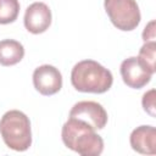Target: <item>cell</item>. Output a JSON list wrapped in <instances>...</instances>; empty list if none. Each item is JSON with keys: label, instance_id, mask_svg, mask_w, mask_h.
<instances>
[{"label": "cell", "instance_id": "obj_13", "mask_svg": "<svg viewBox=\"0 0 156 156\" xmlns=\"http://www.w3.org/2000/svg\"><path fill=\"white\" fill-rule=\"evenodd\" d=\"M141 104H143L144 110L151 117H155V89H150L143 95Z\"/></svg>", "mask_w": 156, "mask_h": 156}, {"label": "cell", "instance_id": "obj_6", "mask_svg": "<svg viewBox=\"0 0 156 156\" xmlns=\"http://www.w3.org/2000/svg\"><path fill=\"white\" fill-rule=\"evenodd\" d=\"M119 72L124 84L133 89H140L145 87L151 80L154 74L138 56H130L123 60Z\"/></svg>", "mask_w": 156, "mask_h": 156}, {"label": "cell", "instance_id": "obj_9", "mask_svg": "<svg viewBox=\"0 0 156 156\" xmlns=\"http://www.w3.org/2000/svg\"><path fill=\"white\" fill-rule=\"evenodd\" d=\"M130 146L143 155L156 154V129L152 126H139L130 133Z\"/></svg>", "mask_w": 156, "mask_h": 156}, {"label": "cell", "instance_id": "obj_8", "mask_svg": "<svg viewBox=\"0 0 156 156\" xmlns=\"http://www.w3.org/2000/svg\"><path fill=\"white\" fill-rule=\"evenodd\" d=\"M51 10L43 1L30 4L24 12L23 23L26 29L32 34L44 33L51 24Z\"/></svg>", "mask_w": 156, "mask_h": 156}, {"label": "cell", "instance_id": "obj_4", "mask_svg": "<svg viewBox=\"0 0 156 156\" xmlns=\"http://www.w3.org/2000/svg\"><path fill=\"white\" fill-rule=\"evenodd\" d=\"M105 11L112 24L124 32L135 29L141 20L135 0H104Z\"/></svg>", "mask_w": 156, "mask_h": 156}, {"label": "cell", "instance_id": "obj_11", "mask_svg": "<svg viewBox=\"0 0 156 156\" xmlns=\"http://www.w3.org/2000/svg\"><path fill=\"white\" fill-rule=\"evenodd\" d=\"M20 13L18 0H0V24H9L17 20Z\"/></svg>", "mask_w": 156, "mask_h": 156}, {"label": "cell", "instance_id": "obj_14", "mask_svg": "<svg viewBox=\"0 0 156 156\" xmlns=\"http://www.w3.org/2000/svg\"><path fill=\"white\" fill-rule=\"evenodd\" d=\"M143 40L144 41H154L155 40V21H150L143 32Z\"/></svg>", "mask_w": 156, "mask_h": 156}, {"label": "cell", "instance_id": "obj_5", "mask_svg": "<svg viewBox=\"0 0 156 156\" xmlns=\"http://www.w3.org/2000/svg\"><path fill=\"white\" fill-rule=\"evenodd\" d=\"M68 117L78 118L91 126L95 130L105 128L108 119L107 112L104 108V106L96 101H90V100L76 102L72 106Z\"/></svg>", "mask_w": 156, "mask_h": 156}, {"label": "cell", "instance_id": "obj_1", "mask_svg": "<svg viewBox=\"0 0 156 156\" xmlns=\"http://www.w3.org/2000/svg\"><path fill=\"white\" fill-rule=\"evenodd\" d=\"M61 138L66 147L82 156H98L104 151V140L88 123L68 117L62 126Z\"/></svg>", "mask_w": 156, "mask_h": 156}, {"label": "cell", "instance_id": "obj_2", "mask_svg": "<svg viewBox=\"0 0 156 156\" xmlns=\"http://www.w3.org/2000/svg\"><path fill=\"white\" fill-rule=\"evenodd\" d=\"M71 83L78 91L102 94L112 87L113 76L110 69L98 61L83 60L73 66L71 71Z\"/></svg>", "mask_w": 156, "mask_h": 156}, {"label": "cell", "instance_id": "obj_3", "mask_svg": "<svg viewBox=\"0 0 156 156\" xmlns=\"http://www.w3.org/2000/svg\"><path fill=\"white\" fill-rule=\"evenodd\" d=\"M0 135L5 145L15 151H26L32 145V128L28 116L20 110L5 112L0 119Z\"/></svg>", "mask_w": 156, "mask_h": 156}, {"label": "cell", "instance_id": "obj_10", "mask_svg": "<svg viewBox=\"0 0 156 156\" xmlns=\"http://www.w3.org/2000/svg\"><path fill=\"white\" fill-rule=\"evenodd\" d=\"M24 56L23 45L15 39L0 40V65L13 66Z\"/></svg>", "mask_w": 156, "mask_h": 156}, {"label": "cell", "instance_id": "obj_12", "mask_svg": "<svg viewBox=\"0 0 156 156\" xmlns=\"http://www.w3.org/2000/svg\"><path fill=\"white\" fill-rule=\"evenodd\" d=\"M155 52H156V43L154 40V41H145L144 45L140 48L138 55V57L152 73H155Z\"/></svg>", "mask_w": 156, "mask_h": 156}, {"label": "cell", "instance_id": "obj_7", "mask_svg": "<svg viewBox=\"0 0 156 156\" xmlns=\"http://www.w3.org/2000/svg\"><path fill=\"white\" fill-rule=\"evenodd\" d=\"M33 85L41 95H54L62 88V74L52 65H41L33 72Z\"/></svg>", "mask_w": 156, "mask_h": 156}]
</instances>
